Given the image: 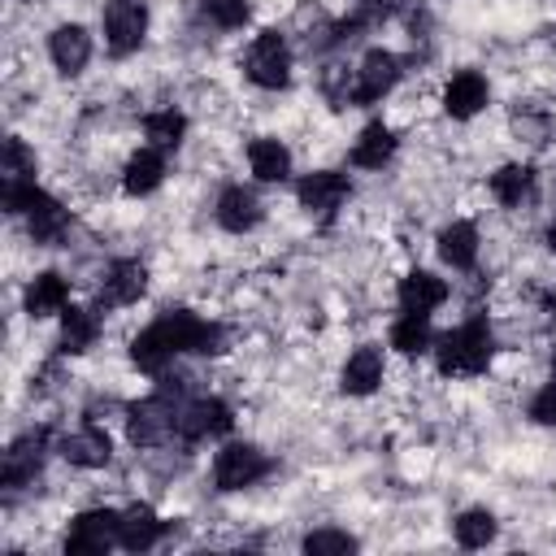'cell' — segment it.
<instances>
[{
    "instance_id": "6da1fadb",
    "label": "cell",
    "mask_w": 556,
    "mask_h": 556,
    "mask_svg": "<svg viewBox=\"0 0 556 556\" xmlns=\"http://www.w3.org/2000/svg\"><path fill=\"white\" fill-rule=\"evenodd\" d=\"M182 408H187V387L174 378H165L148 400L130 404L126 408V439L135 447H156L165 439L178 434V421H182Z\"/></svg>"
},
{
    "instance_id": "7a4b0ae2",
    "label": "cell",
    "mask_w": 556,
    "mask_h": 556,
    "mask_svg": "<svg viewBox=\"0 0 556 556\" xmlns=\"http://www.w3.org/2000/svg\"><path fill=\"white\" fill-rule=\"evenodd\" d=\"M491 356H495V334H491L486 317H465L456 330H447L434 343L439 374H447V378H478V374H486Z\"/></svg>"
},
{
    "instance_id": "3957f363",
    "label": "cell",
    "mask_w": 556,
    "mask_h": 556,
    "mask_svg": "<svg viewBox=\"0 0 556 556\" xmlns=\"http://www.w3.org/2000/svg\"><path fill=\"white\" fill-rule=\"evenodd\" d=\"M243 74L261 91H282L291 83V43L278 30H261L243 52Z\"/></svg>"
},
{
    "instance_id": "277c9868",
    "label": "cell",
    "mask_w": 556,
    "mask_h": 556,
    "mask_svg": "<svg viewBox=\"0 0 556 556\" xmlns=\"http://www.w3.org/2000/svg\"><path fill=\"white\" fill-rule=\"evenodd\" d=\"M269 473V456L256 443H226L213 456V486L217 491H243Z\"/></svg>"
},
{
    "instance_id": "5b68a950",
    "label": "cell",
    "mask_w": 556,
    "mask_h": 556,
    "mask_svg": "<svg viewBox=\"0 0 556 556\" xmlns=\"http://www.w3.org/2000/svg\"><path fill=\"white\" fill-rule=\"evenodd\" d=\"M48 460V430L35 426L26 434H17L9 447H4V460H0V482L4 491H22L26 482H35V473L43 469Z\"/></svg>"
},
{
    "instance_id": "8992f818",
    "label": "cell",
    "mask_w": 556,
    "mask_h": 556,
    "mask_svg": "<svg viewBox=\"0 0 556 556\" xmlns=\"http://www.w3.org/2000/svg\"><path fill=\"white\" fill-rule=\"evenodd\" d=\"M148 35V9L143 0H109L104 4V48L113 56H130L143 48Z\"/></svg>"
},
{
    "instance_id": "52a82bcc",
    "label": "cell",
    "mask_w": 556,
    "mask_h": 556,
    "mask_svg": "<svg viewBox=\"0 0 556 556\" xmlns=\"http://www.w3.org/2000/svg\"><path fill=\"white\" fill-rule=\"evenodd\" d=\"M0 187H4V208H9V213H26L30 195L39 191V187H35V152H30L17 135H9V139H4Z\"/></svg>"
},
{
    "instance_id": "ba28073f",
    "label": "cell",
    "mask_w": 556,
    "mask_h": 556,
    "mask_svg": "<svg viewBox=\"0 0 556 556\" xmlns=\"http://www.w3.org/2000/svg\"><path fill=\"white\" fill-rule=\"evenodd\" d=\"M117 517L113 508H83L70 530H65V552L70 556H100L117 543Z\"/></svg>"
},
{
    "instance_id": "9c48e42d",
    "label": "cell",
    "mask_w": 556,
    "mask_h": 556,
    "mask_svg": "<svg viewBox=\"0 0 556 556\" xmlns=\"http://www.w3.org/2000/svg\"><path fill=\"white\" fill-rule=\"evenodd\" d=\"M230 426H235V413H230V404H226L222 395H195V400H187V408H182L178 439H187V443H204V439L226 434Z\"/></svg>"
},
{
    "instance_id": "30bf717a",
    "label": "cell",
    "mask_w": 556,
    "mask_h": 556,
    "mask_svg": "<svg viewBox=\"0 0 556 556\" xmlns=\"http://www.w3.org/2000/svg\"><path fill=\"white\" fill-rule=\"evenodd\" d=\"M143 291H148V265L135 261V256L113 261V265L100 274V287H96L100 304H109V308H126V304H135Z\"/></svg>"
},
{
    "instance_id": "8fae6325",
    "label": "cell",
    "mask_w": 556,
    "mask_h": 556,
    "mask_svg": "<svg viewBox=\"0 0 556 556\" xmlns=\"http://www.w3.org/2000/svg\"><path fill=\"white\" fill-rule=\"evenodd\" d=\"M400 83V56L387 48H369L356 65V104H378Z\"/></svg>"
},
{
    "instance_id": "7c38bea8",
    "label": "cell",
    "mask_w": 556,
    "mask_h": 556,
    "mask_svg": "<svg viewBox=\"0 0 556 556\" xmlns=\"http://www.w3.org/2000/svg\"><path fill=\"white\" fill-rule=\"evenodd\" d=\"M295 195H300V204H304L308 213L330 217V213L343 208V200L352 195V182H348L339 169H313V174H304V178L295 182Z\"/></svg>"
},
{
    "instance_id": "4fadbf2b",
    "label": "cell",
    "mask_w": 556,
    "mask_h": 556,
    "mask_svg": "<svg viewBox=\"0 0 556 556\" xmlns=\"http://www.w3.org/2000/svg\"><path fill=\"white\" fill-rule=\"evenodd\" d=\"M22 217H26V230H30V239L39 248H56L65 239V230H70V208L48 191H35Z\"/></svg>"
},
{
    "instance_id": "5bb4252c",
    "label": "cell",
    "mask_w": 556,
    "mask_h": 556,
    "mask_svg": "<svg viewBox=\"0 0 556 556\" xmlns=\"http://www.w3.org/2000/svg\"><path fill=\"white\" fill-rule=\"evenodd\" d=\"M486 96H491V87H486V78L478 70H456L447 78V87H443V113L456 117V122H469V117H478L486 109Z\"/></svg>"
},
{
    "instance_id": "9a60e30c",
    "label": "cell",
    "mask_w": 556,
    "mask_h": 556,
    "mask_svg": "<svg viewBox=\"0 0 556 556\" xmlns=\"http://www.w3.org/2000/svg\"><path fill=\"white\" fill-rule=\"evenodd\" d=\"M261 217H265V204L256 200L252 187H243V182L222 187V195H217V226H222V230H230V235H248Z\"/></svg>"
},
{
    "instance_id": "2e32d148",
    "label": "cell",
    "mask_w": 556,
    "mask_h": 556,
    "mask_svg": "<svg viewBox=\"0 0 556 556\" xmlns=\"http://www.w3.org/2000/svg\"><path fill=\"white\" fill-rule=\"evenodd\" d=\"M48 56H52V65H56L65 78H74V74H83L87 61H91V35H87L78 22H61V26L48 35Z\"/></svg>"
},
{
    "instance_id": "e0dca14e",
    "label": "cell",
    "mask_w": 556,
    "mask_h": 556,
    "mask_svg": "<svg viewBox=\"0 0 556 556\" xmlns=\"http://www.w3.org/2000/svg\"><path fill=\"white\" fill-rule=\"evenodd\" d=\"M382 374H387L382 352H378L374 343H361V348L343 361V369H339V387H343V395H374V391L382 387Z\"/></svg>"
},
{
    "instance_id": "ac0fdd59",
    "label": "cell",
    "mask_w": 556,
    "mask_h": 556,
    "mask_svg": "<svg viewBox=\"0 0 556 556\" xmlns=\"http://www.w3.org/2000/svg\"><path fill=\"white\" fill-rule=\"evenodd\" d=\"M61 456H65L70 465H78V469H104V465H109V456H113L109 430H100L96 421L78 426L74 434H65V439H61Z\"/></svg>"
},
{
    "instance_id": "d6986e66",
    "label": "cell",
    "mask_w": 556,
    "mask_h": 556,
    "mask_svg": "<svg viewBox=\"0 0 556 556\" xmlns=\"http://www.w3.org/2000/svg\"><path fill=\"white\" fill-rule=\"evenodd\" d=\"M447 300V282L439 278V274H430V269H408L404 278H400V308L404 313H426L430 317V308H439Z\"/></svg>"
},
{
    "instance_id": "ffe728a7",
    "label": "cell",
    "mask_w": 556,
    "mask_h": 556,
    "mask_svg": "<svg viewBox=\"0 0 556 556\" xmlns=\"http://www.w3.org/2000/svg\"><path fill=\"white\" fill-rule=\"evenodd\" d=\"M22 304H26V313H30V317H52V313H65V304H70V282H65V274H56V269L35 274V278L26 282Z\"/></svg>"
},
{
    "instance_id": "44dd1931",
    "label": "cell",
    "mask_w": 556,
    "mask_h": 556,
    "mask_svg": "<svg viewBox=\"0 0 556 556\" xmlns=\"http://www.w3.org/2000/svg\"><path fill=\"white\" fill-rule=\"evenodd\" d=\"M165 534V521L148 508V504H130L122 517H117V543L126 552H148L156 547V539Z\"/></svg>"
},
{
    "instance_id": "7402d4cb",
    "label": "cell",
    "mask_w": 556,
    "mask_h": 556,
    "mask_svg": "<svg viewBox=\"0 0 556 556\" xmlns=\"http://www.w3.org/2000/svg\"><path fill=\"white\" fill-rule=\"evenodd\" d=\"M161 182H165V156H161V148L130 152V161L122 165V191L126 195H152Z\"/></svg>"
},
{
    "instance_id": "603a6c76",
    "label": "cell",
    "mask_w": 556,
    "mask_h": 556,
    "mask_svg": "<svg viewBox=\"0 0 556 556\" xmlns=\"http://www.w3.org/2000/svg\"><path fill=\"white\" fill-rule=\"evenodd\" d=\"M395 156V130L387 122H369L361 126V135L352 139V165L361 169H382Z\"/></svg>"
},
{
    "instance_id": "cb8c5ba5",
    "label": "cell",
    "mask_w": 556,
    "mask_h": 556,
    "mask_svg": "<svg viewBox=\"0 0 556 556\" xmlns=\"http://www.w3.org/2000/svg\"><path fill=\"white\" fill-rule=\"evenodd\" d=\"M248 169L256 174V182H282V178L291 174V152H287V143H282V139H269V135L252 139V143H248Z\"/></svg>"
},
{
    "instance_id": "d4e9b609",
    "label": "cell",
    "mask_w": 556,
    "mask_h": 556,
    "mask_svg": "<svg viewBox=\"0 0 556 556\" xmlns=\"http://www.w3.org/2000/svg\"><path fill=\"white\" fill-rule=\"evenodd\" d=\"M439 261L452 269H473L478 261V226L473 222H452L439 230Z\"/></svg>"
},
{
    "instance_id": "484cf974",
    "label": "cell",
    "mask_w": 556,
    "mask_h": 556,
    "mask_svg": "<svg viewBox=\"0 0 556 556\" xmlns=\"http://www.w3.org/2000/svg\"><path fill=\"white\" fill-rule=\"evenodd\" d=\"M100 339V317L91 313V308H65L61 313V334H56V352H65V356H78V352H87L91 343Z\"/></svg>"
},
{
    "instance_id": "4316f807",
    "label": "cell",
    "mask_w": 556,
    "mask_h": 556,
    "mask_svg": "<svg viewBox=\"0 0 556 556\" xmlns=\"http://www.w3.org/2000/svg\"><path fill=\"white\" fill-rule=\"evenodd\" d=\"M530 191H534V169L526 161H508V165H500L491 174V195L504 208H517L521 200H530Z\"/></svg>"
},
{
    "instance_id": "83f0119b",
    "label": "cell",
    "mask_w": 556,
    "mask_h": 556,
    "mask_svg": "<svg viewBox=\"0 0 556 556\" xmlns=\"http://www.w3.org/2000/svg\"><path fill=\"white\" fill-rule=\"evenodd\" d=\"M130 361H135L143 374L161 378V374L169 369V361H174V348L165 343V334H161L156 326H143V330L130 339Z\"/></svg>"
},
{
    "instance_id": "f1b7e54d",
    "label": "cell",
    "mask_w": 556,
    "mask_h": 556,
    "mask_svg": "<svg viewBox=\"0 0 556 556\" xmlns=\"http://www.w3.org/2000/svg\"><path fill=\"white\" fill-rule=\"evenodd\" d=\"M391 348L400 356H421L434 348V330H430V317L426 313H404L395 326H391Z\"/></svg>"
},
{
    "instance_id": "f546056e",
    "label": "cell",
    "mask_w": 556,
    "mask_h": 556,
    "mask_svg": "<svg viewBox=\"0 0 556 556\" xmlns=\"http://www.w3.org/2000/svg\"><path fill=\"white\" fill-rule=\"evenodd\" d=\"M143 135H148L152 148L169 152V148H178L182 135H187V117H182L178 109H156V113L143 117Z\"/></svg>"
},
{
    "instance_id": "4dcf8cb0",
    "label": "cell",
    "mask_w": 556,
    "mask_h": 556,
    "mask_svg": "<svg viewBox=\"0 0 556 556\" xmlns=\"http://www.w3.org/2000/svg\"><path fill=\"white\" fill-rule=\"evenodd\" d=\"M452 534L460 547H486L495 539V517L486 508H465L456 521H452Z\"/></svg>"
},
{
    "instance_id": "1f68e13d",
    "label": "cell",
    "mask_w": 556,
    "mask_h": 556,
    "mask_svg": "<svg viewBox=\"0 0 556 556\" xmlns=\"http://www.w3.org/2000/svg\"><path fill=\"white\" fill-rule=\"evenodd\" d=\"M321 96H326L334 109L356 104V70L348 74L343 65H326V70H321Z\"/></svg>"
},
{
    "instance_id": "d6a6232c",
    "label": "cell",
    "mask_w": 556,
    "mask_h": 556,
    "mask_svg": "<svg viewBox=\"0 0 556 556\" xmlns=\"http://www.w3.org/2000/svg\"><path fill=\"white\" fill-rule=\"evenodd\" d=\"M200 13L222 30H239L252 17V4L248 0H200Z\"/></svg>"
},
{
    "instance_id": "836d02e7",
    "label": "cell",
    "mask_w": 556,
    "mask_h": 556,
    "mask_svg": "<svg viewBox=\"0 0 556 556\" xmlns=\"http://www.w3.org/2000/svg\"><path fill=\"white\" fill-rule=\"evenodd\" d=\"M304 552L308 556H343V552H356V539L348 530H308L304 534Z\"/></svg>"
},
{
    "instance_id": "e575fe53",
    "label": "cell",
    "mask_w": 556,
    "mask_h": 556,
    "mask_svg": "<svg viewBox=\"0 0 556 556\" xmlns=\"http://www.w3.org/2000/svg\"><path fill=\"white\" fill-rule=\"evenodd\" d=\"M530 417H534L539 426H556V374L534 391V400H530Z\"/></svg>"
},
{
    "instance_id": "d590c367",
    "label": "cell",
    "mask_w": 556,
    "mask_h": 556,
    "mask_svg": "<svg viewBox=\"0 0 556 556\" xmlns=\"http://www.w3.org/2000/svg\"><path fill=\"white\" fill-rule=\"evenodd\" d=\"M547 248L556 252V217H552V226H547Z\"/></svg>"
},
{
    "instance_id": "8d00e7d4",
    "label": "cell",
    "mask_w": 556,
    "mask_h": 556,
    "mask_svg": "<svg viewBox=\"0 0 556 556\" xmlns=\"http://www.w3.org/2000/svg\"><path fill=\"white\" fill-rule=\"evenodd\" d=\"M365 4H378V0H365Z\"/></svg>"
}]
</instances>
